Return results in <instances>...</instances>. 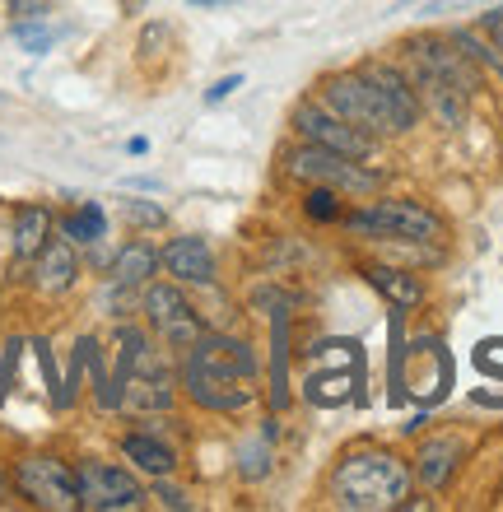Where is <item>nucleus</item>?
<instances>
[{"mask_svg":"<svg viewBox=\"0 0 503 512\" xmlns=\"http://www.w3.org/2000/svg\"><path fill=\"white\" fill-rule=\"evenodd\" d=\"M10 485L19 489L33 508H47V512H75L80 508V471L66 466L61 457H47V452H33V457L14 461Z\"/></svg>","mask_w":503,"mask_h":512,"instance_id":"5","label":"nucleus"},{"mask_svg":"<svg viewBox=\"0 0 503 512\" xmlns=\"http://www.w3.org/2000/svg\"><path fill=\"white\" fill-rule=\"evenodd\" d=\"M122 457L131 461V471L150 475V480L173 475V466H177L173 443H168V438H159V429H131V433H122Z\"/></svg>","mask_w":503,"mask_h":512,"instance_id":"12","label":"nucleus"},{"mask_svg":"<svg viewBox=\"0 0 503 512\" xmlns=\"http://www.w3.org/2000/svg\"><path fill=\"white\" fill-rule=\"evenodd\" d=\"M285 173L308 182V187H336L350 191V196H373L382 187V177L373 168H364V159H350V154H336V149H322L313 140H303L285 154Z\"/></svg>","mask_w":503,"mask_h":512,"instance_id":"3","label":"nucleus"},{"mask_svg":"<svg viewBox=\"0 0 503 512\" xmlns=\"http://www.w3.org/2000/svg\"><path fill=\"white\" fill-rule=\"evenodd\" d=\"M303 210H308V219H317V224H336V219L345 215V210H340V191L336 187H308Z\"/></svg>","mask_w":503,"mask_h":512,"instance_id":"21","label":"nucleus"},{"mask_svg":"<svg viewBox=\"0 0 503 512\" xmlns=\"http://www.w3.org/2000/svg\"><path fill=\"white\" fill-rule=\"evenodd\" d=\"M52 229H56V219L47 205H19V210H14V238H10L14 261H33V256L47 247Z\"/></svg>","mask_w":503,"mask_h":512,"instance_id":"15","label":"nucleus"},{"mask_svg":"<svg viewBox=\"0 0 503 512\" xmlns=\"http://www.w3.org/2000/svg\"><path fill=\"white\" fill-rule=\"evenodd\" d=\"M410 466L392 452H350L331 471V499L350 512H387L410 499Z\"/></svg>","mask_w":503,"mask_h":512,"instance_id":"2","label":"nucleus"},{"mask_svg":"<svg viewBox=\"0 0 503 512\" xmlns=\"http://www.w3.org/2000/svg\"><path fill=\"white\" fill-rule=\"evenodd\" d=\"M140 312H145V322L159 331V340H164L168 350H187L191 340L201 336V312L191 308V298L182 294V284L177 280H150L145 289H140Z\"/></svg>","mask_w":503,"mask_h":512,"instance_id":"6","label":"nucleus"},{"mask_svg":"<svg viewBox=\"0 0 503 512\" xmlns=\"http://www.w3.org/2000/svg\"><path fill=\"white\" fill-rule=\"evenodd\" d=\"M410 52H415L420 70H429V75H438L443 84H452L462 98H471L480 89L476 61H466L462 52H452V42H443V38H410Z\"/></svg>","mask_w":503,"mask_h":512,"instance_id":"9","label":"nucleus"},{"mask_svg":"<svg viewBox=\"0 0 503 512\" xmlns=\"http://www.w3.org/2000/svg\"><path fill=\"white\" fill-rule=\"evenodd\" d=\"M0 494H5V480H0Z\"/></svg>","mask_w":503,"mask_h":512,"instance_id":"31","label":"nucleus"},{"mask_svg":"<svg viewBox=\"0 0 503 512\" xmlns=\"http://www.w3.org/2000/svg\"><path fill=\"white\" fill-rule=\"evenodd\" d=\"M271 433L275 429H266L257 443H243V452H238V475L243 480H266L271 475Z\"/></svg>","mask_w":503,"mask_h":512,"instance_id":"20","label":"nucleus"},{"mask_svg":"<svg viewBox=\"0 0 503 512\" xmlns=\"http://www.w3.org/2000/svg\"><path fill=\"white\" fill-rule=\"evenodd\" d=\"M173 405H177L173 368H168V373H136V378H126L122 410H136V415H168Z\"/></svg>","mask_w":503,"mask_h":512,"instance_id":"13","label":"nucleus"},{"mask_svg":"<svg viewBox=\"0 0 503 512\" xmlns=\"http://www.w3.org/2000/svg\"><path fill=\"white\" fill-rule=\"evenodd\" d=\"M462 438H434V443L420 447V457H415V480H420L424 489H443L452 480V471H457V461H462Z\"/></svg>","mask_w":503,"mask_h":512,"instance_id":"16","label":"nucleus"},{"mask_svg":"<svg viewBox=\"0 0 503 512\" xmlns=\"http://www.w3.org/2000/svg\"><path fill=\"white\" fill-rule=\"evenodd\" d=\"M364 280L378 289L387 303H392L396 312H410L424 303V284L415 280V275H406V270H392V266H364Z\"/></svg>","mask_w":503,"mask_h":512,"instance_id":"17","label":"nucleus"},{"mask_svg":"<svg viewBox=\"0 0 503 512\" xmlns=\"http://www.w3.org/2000/svg\"><path fill=\"white\" fill-rule=\"evenodd\" d=\"M289 405V312L275 308L271 322V410Z\"/></svg>","mask_w":503,"mask_h":512,"instance_id":"18","label":"nucleus"},{"mask_svg":"<svg viewBox=\"0 0 503 512\" xmlns=\"http://www.w3.org/2000/svg\"><path fill=\"white\" fill-rule=\"evenodd\" d=\"M154 499H159V508H173V512H187L191 508L187 494H182L177 485H168V475H159V480H154Z\"/></svg>","mask_w":503,"mask_h":512,"instance_id":"24","label":"nucleus"},{"mask_svg":"<svg viewBox=\"0 0 503 512\" xmlns=\"http://www.w3.org/2000/svg\"><path fill=\"white\" fill-rule=\"evenodd\" d=\"M317 89H322V108H331L336 117L364 126L373 135H401L420 122V98L406 84V75H396L392 66L327 75Z\"/></svg>","mask_w":503,"mask_h":512,"instance_id":"1","label":"nucleus"},{"mask_svg":"<svg viewBox=\"0 0 503 512\" xmlns=\"http://www.w3.org/2000/svg\"><path fill=\"white\" fill-rule=\"evenodd\" d=\"M80 471V508L84 512H131L145 508V485L136 480V471L112 466V461H84Z\"/></svg>","mask_w":503,"mask_h":512,"instance_id":"7","label":"nucleus"},{"mask_svg":"<svg viewBox=\"0 0 503 512\" xmlns=\"http://www.w3.org/2000/svg\"><path fill=\"white\" fill-rule=\"evenodd\" d=\"M154 275H159V247H150L145 238L126 243L108 266V284H122V289H145Z\"/></svg>","mask_w":503,"mask_h":512,"instance_id":"14","label":"nucleus"},{"mask_svg":"<svg viewBox=\"0 0 503 512\" xmlns=\"http://www.w3.org/2000/svg\"><path fill=\"white\" fill-rule=\"evenodd\" d=\"M168 42V24H150L145 33H140V52L145 56H159V47Z\"/></svg>","mask_w":503,"mask_h":512,"instance_id":"25","label":"nucleus"},{"mask_svg":"<svg viewBox=\"0 0 503 512\" xmlns=\"http://www.w3.org/2000/svg\"><path fill=\"white\" fill-rule=\"evenodd\" d=\"M191 5H233V0H191Z\"/></svg>","mask_w":503,"mask_h":512,"instance_id":"30","label":"nucleus"},{"mask_svg":"<svg viewBox=\"0 0 503 512\" xmlns=\"http://www.w3.org/2000/svg\"><path fill=\"white\" fill-rule=\"evenodd\" d=\"M480 28L490 33V38H494V47H499V52H503V10L485 14V19H480Z\"/></svg>","mask_w":503,"mask_h":512,"instance_id":"27","label":"nucleus"},{"mask_svg":"<svg viewBox=\"0 0 503 512\" xmlns=\"http://www.w3.org/2000/svg\"><path fill=\"white\" fill-rule=\"evenodd\" d=\"M126 219L140 224V229H164L168 224V215L159 210V205H150V201H126Z\"/></svg>","mask_w":503,"mask_h":512,"instance_id":"23","label":"nucleus"},{"mask_svg":"<svg viewBox=\"0 0 503 512\" xmlns=\"http://www.w3.org/2000/svg\"><path fill=\"white\" fill-rule=\"evenodd\" d=\"M159 266H164L177 284H196V289L215 284V252H210V243L196 238V233L168 238V243L159 247Z\"/></svg>","mask_w":503,"mask_h":512,"instance_id":"10","label":"nucleus"},{"mask_svg":"<svg viewBox=\"0 0 503 512\" xmlns=\"http://www.w3.org/2000/svg\"><path fill=\"white\" fill-rule=\"evenodd\" d=\"M354 233H368L378 243H438L443 238V219L434 210H424L420 201H373L368 210L340 215Z\"/></svg>","mask_w":503,"mask_h":512,"instance_id":"4","label":"nucleus"},{"mask_svg":"<svg viewBox=\"0 0 503 512\" xmlns=\"http://www.w3.org/2000/svg\"><path fill=\"white\" fill-rule=\"evenodd\" d=\"M28 266H33V289L47 298L66 294L70 284L80 280V252H75V243H66V238H47V247H42Z\"/></svg>","mask_w":503,"mask_h":512,"instance_id":"11","label":"nucleus"},{"mask_svg":"<svg viewBox=\"0 0 503 512\" xmlns=\"http://www.w3.org/2000/svg\"><path fill=\"white\" fill-rule=\"evenodd\" d=\"M10 10L24 14V19H38V14H42V0H10Z\"/></svg>","mask_w":503,"mask_h":512,"instance_id":"28","label":"nucleus"},{"mask_svg":"<svg viewBox=\"0 0 503 512\" xmlns=\"http://www.w3.org/2000/svg\"><path fill=\"white\" fill-rule=\"evenodd\" d=\"M61 238L75 247H98L108 238V215H103V205L84 201V205H75L70 215H61Z\"/></svg>","mask_w":503,"mask_h":512,"instance_id":"19","label":"nucleus"},{"mask_svg":"<svg viewBox=\"0 0 503 512\" xmlns=\"http://www.w3.org/2000/svg\"><path fill=\"white\" fill-rule=\"evenodd\" d=\"M238 84H243V75H224L219 84H210V89H205V103H224V98H229Z\"/></svg>","mask_w":503,"mask_h":512,"instance_id":"26","label":"nucleus"},{"mask_svg":"<svg viewBox=\"0 0 503 512\" xmlns=\"http://www.w3.org/2000/svg\"><path fill=\"white\" fill-rule=\"evenodd\" d=\"M126 154H150V140H145V135H136V140H126Z\"/></svg>","mask_w":503,"mask_h":512,"instance_id":"29","label":"nucleus"},{"mask_svg":"<svg viewBox=\"0 0 503 512\" xmlns=\"http://www.w3.org/2000/svg\"><path fill=\"white\" fill-rule=\"evenodd\" d=\"M294 131H299V140H313V145L350 154V159H368L373 145H378L373 131L345 122V117H336V112L322 108V103H299V108H294Z\"/></svg>","mask_w":503,"mask_h":512,"instance_id":"8","label":"nucleus"},{"mask_svg":"<svg viewBox=\"0 0 503 512\" xmlns=\"http://www.w3.org/2000/svg\"><path fill=\"white\" fill-rule=\"evenodd\" d=\"M14 42H19L24 52L42 56V52H52L56 33H52V28H47V24H33V19H19V24H14Z\"/></svg>","mask_w":503,"mask_h":512,"instance_id":"22","label":"nucleus"}]
</instances>
